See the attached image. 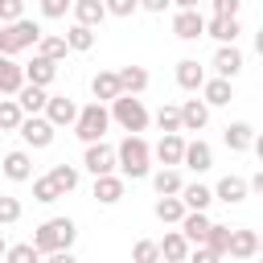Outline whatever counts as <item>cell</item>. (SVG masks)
<instances>
[{
	"label": "cell",
	"instance_id": "obj_43",
	"mask_svg": "<svg viewBox=\"0 0 263 263\" xmlns=\"http://www.w3.org/2000/svg\"><path fill=\"white\" fill-rule=\"evenodd\" d=\"M132 259L136 263H152V259H160V242H136V251H132Z\"/></svg>",
	"mask_w": 263,
	"mask_h": 263
},
{
	"label": "cell",
	"instance_id": "obj_46",
	"mask_svg": "<svg viewBox=\"0 0 263 263\" xmlns=\"http://www.w3.org/2000/svg\"><path fill=\"white\" fill-rule=\"evenodd\" d=\"M238 8H242V0H214L218 16H238Z\"/></svg>",
	"mask_w": 263,
	"mask_h": 263
},
{
	"label": "cell",
	"instance_id": "obj_35",
	"mask_svg": "<svg viewBox=\"0 0 263 263\" xmlns=\"http://www.w3.org/2000/svg\"><path fill=\"white\" fill-rule=\"evenodd\" d=\"M205 247H210V255H214V259H226V247H230V226H218V222H210Z\"/></svg>",
	"mask_w": 263,
	"mask_h": 263
},
{
	"label": "cell",
	"instance_id": "obj_45",
	"mask_svg": "<svg viewBox=\"0 0 263 263\" xmlns=\"http://www.w3.org/2000/svg\"><path fill=\"white\" fill-rule=\"evenodd\" d=\"M103 4H107L111 16H132V12L140 8V0H103Z\"/></svg>",
	"mask_w": 263,
	"mask_h": 263
},
{
	"label": "cell",
	"instance_id": "obj_8",
	"mask_svg": "<svg viewBox=\"0 0 263 263\" xmlns=\"http://www.w3.org/2000/svg\"><path fill=\"white\" fill-rule=\"evenodd\" d=\"M173 33H177L181 41H197V37H205V16H201L197 8H177Z\"/></svg>",
	"mask_w": 263,
	"mask_h": 263
},
{
	"label": "cell",
	"instance_id": "obj_19",
	"mask_svg": "<svg viewBox=\"0 0 263 263\" xmlns=\"http://www.w3.org/2000/svg\"><path fill=\"white\" fill-rule=\"evenodd\" d=\"M226 255H230V259H255V255H259V234H255V230H230Z\"/></svg>",
	"mask_w": 263,
	"mask_h": 263
},
{
	"label": "cell",
	"instance_id": "obj_23",
	"mask_svg": "<svg viewBox=\"0 0 263 263\" xmlns=\"http://www.w3.org/2000/svg\"><path fill=\"white\" fill-rule=\"evenodd\" d=\"M247 193H251V181H242V177H222V181H218V189H214V197H218V201H226V205L247 201Z\"/></svg>",
	"mask_w": 263,
	"mask_h": 263
},
{
	"label": "cell",
	"instance_id": "obj_25",
	"mask_svg": "<svg viewBox=\"0 0 263 263\" xmlns=\"http://www.w3.org/2000/svg\"><path fill=\"white\" fill-rule=\"evenodd\" d=\"M222 140H226V148H230V152H247V148L255 144V127H251V123H242V119H238V123H226Z\"/></svg>",
	"mask_w": 263,
	"mask_h": 263
},
{
	"label": "cell",
	"instance_id": "obj_53",
	"mask_svg": "<svg viewBox=\"0 0 263 263\" xmlns=\"http://www.w3.org/2000/svg\"><path fill=\"white\" fill-rule=\"evenodd\" d=\"M259 259H263V247H259Z\"/></svg>",
	"mask_w": 263,
	"mask_h": 263
},
{
	"label": "cell",
	"instance_id": "obj_13",
	"mask_svg": "<svg viewBox=\"0 0 263 263\" xmlns=\"http://www.w3.org/2000/svg\"><path fill=\"white\" fill-rule=\"evenodd\" d=\"M238 33H242V29H238V16H218V12H214V16L205 21V37H214L218 45L238 41Z\"/></svg>",
	"mask_w": 263,
	"mask_h": 263
},
{
	"label": "cell",
	"instance_id": "obj_44",
	"mask_svg": "<svg viewBox=\"0 0 263 263\" xmlns=\"http://www.w3.org/2000/svg\"><path fill=\"white\" fill-rule=\"evenodd\" d=\"M16 16H25V0H0V25H8Z\"/></svg>",
	"mask_w": 263,
	"mask_h": 263
},
{
	"label": "cell",
	"instance_id": "obj_34",
	"mask_svg": "<svg viewBox=\"0 0 263 263\" xmlns=\"http://www.w3.org/2000/svg\"><path fill=\"white\" fill-rule=\"evenodd\" d=\"M181 201H185L189 210H205V205L214 201V189H205L201 181H193V185H185V189H181Z\"/></svg>",
	"mask_w": 263,
	"mask_h": 263
},
{
	"label": "cell",
	"instance_id": "obj_49",
	"mask_svg": "<svg viewBox=\"0 0 263 263\" xmlns=\"http://www.w3.org/2000/svg\"><path fill=\"white\" fill-rule=\"evenodd\" d=\"M251 148H255V156H259V160H263V132H259V136H255V144H251Z\"/></svg>",
	"mask_w": 263,
	"mask_h": 263
},
{
	"label": "cell",
	"instance_id": "obj_6",
	"mask_svg": "<svg viewBox=\"0 0 263 263\" xmlns=\"http://www.w3.org/2000/svg\"><path fill=\"white\" fill-rule=\"evenodd\" d=\"M53 132H58V127H53L49 115H25L21 127H16V136H21L29 148H49V144H53Z\"/></svg>",
	"mask_w": 263,
	"mask_h": 263
},
{
	"label": "cell",
	"instance_id": "obj_47",
	"mask_svg": "<svg viewBox=\"0 0 263 263\" xmlns=\"http://www.w3.org/2000/svg\"><path fill=\"white\" fill-rule=\"evenodd\" d=\"M168 4H173V0H140V8H144V12H164Z\"/></svg>",
	"mask_w": 263,
	"mask_h": 263
},
{
	"label": "cell",
	"instance_id": "obj_9",
	"mask_svg": "<svg viewBox=\"0 0 263 263\" xmlns=\"http://www.w3.org/2000/svg\"><path fill=\"white\" fill-rule=\"evenodd\" d=\"M45 115L53 119V127H74V119H78V103H74V99H66V95H49Z\"/></svg>",
	"mask_w": 263,
	"mask_h": 263
},
{
	"label": "cell",
	"instance_id": "obj_41",
	"mask_svg": "<svg viewBox=\"0 0 263 263\" xmlns=\"http://www.w3.org/2000/svg\"><path fill=\"white\" fill-rule=\"evenodd\" d=\"M70 8H74V0H41V16L45 21H62Z\"/></svg>",
	"mask_w": 263,
	"mask_h": 263
},
{
	"label": "cell",
	"instance_id": "obj_37",
	"mask_svg": "<svg viewBox=\"0 0 263 263\" xmlns=\"http://www.w3.org/2000/svg\"><path fill=\"white\" fill-rule=\"evenodd\" d=\"M49 177H53V185L62 189V197H66L70 189H78V168H74V164H53Z\"/></svg>",
	"mask_w": 263,
	"mask_h": 263
},
{
	"label": "cell",
	"instance_id": "obj_12",
	"mask_svg": "<svg viewBox=\"0 0 263 263\" xmlns=\"http://www.w3.org/2000/svg\"><path fill=\"white\" fill-rule=\"evenodd\" d=\"M25 82H29L25 78V66L12 62V53H0V95H16Z\"/></svg>",
	"mask_w": 263,
	"mask_h": 263
},
{
	"label": "cell",
	"instance_id": "obj_15",
	"mask_svg": "<svg viewBox=\"0 0 263 263\" xmlns=\"http://www.w3.org/2000/svg\"><path fill=\"white\" fill-rule=\"evenodd\" d=\"M189 251H193V242L185 238V230H168L160 238V259H168V263H185Z\"/></svg>",
	"mask_w": 263,
	"mask_h": 263
},
{
	"label": "cell",
	"instance_id": "obj_14",
	"mask_svg": "<svg viewBox=\"0 0 263 263\" xmlns=\"http://www.w3.org/2000/svg\"><path fill=\"white\" fill-rule=\"evenodd\" d=\"M152 156H156L160 164H181V160H185V140H181V132H164L160 144L152 148Z\"/></svg>",
	"mask_w": 263,
	"mask_h": 263
},
{
	"label": "cell",
	"instance_id": "obj_40",
	"mask_svg": "<svg viewBox=\"0 0 263 263\" xmlns=\"http://www.w3.org/2000/svg\"><path fill=\"white\" fill-rule=\"evenodd\" d=\"M4 259H12V263H29V259H41V251H37V242H21V247H8Z\"/></svg>",
	"mask_w": 263,
	"mask_h": 263
},
{
	"label": "cell",
	"instance_id": "obj_28",
	"mask_svg": "<svg viewBox=\"0 0 263 263\" xmlns=\"http://www.w3.org/2000/svg\"><path fill=\"white\" fill-rule=\"evenodd\" d=\"M16 99H21V107H25V115H41V111H45V103H49V95H45V86H37V82H25V86L16 90Z\"/></svg>",
	"mask_w": 263,
	"mask_h": 263
},
{
	"label": "cell",
	"instance_id": "obj_51",
	"mask_svg": "<svg viewBox=\"0 0 263 263\" xmlns=\"http://www.w3.org/2000/svg\"><path fill=\"white\" fill-rule=\"evenodd\" d=\"M177 8H197V0H173Z\"/></svg>",
	"mask_w": 263,
	"mask_h": 263
},
{
	"label": "cell",
	"instance_id": "obj_54",
	"mask_svg": "<svg viewBox=\"0 0 263 263\" xmlns=\"http://www.w3.org/2000/svg\"><path fill=\"white\" fill-rule=\"evenodd\" d=\"M259 247H263V238H259Z\"/></svg>",
	"mask_w": 263,
	"mask_h": 263
},
{
	"label": "cell",
	"instance_id": "obj_32",
	"mask_svg": "<svg viewBox=\"0 0 263 263\" xmlns=\"http://www.w3.org/2000/svg\"><path fill=\"white\" fill-rule=\"evenodd\" d=\"M25 119V107L21 99H0V132H16Z\"/></svg>",
	"mask_w": 263,
	"mask_h": 263
},
{
	"label": "cell",
	"instance_id": "obj_10",
	"mask_svg": "<svg viewBox=\"0 0 263 263\" xmlns=\"http://www.w3.org/2000/svg\"><path fill=\"white\" fill-rule=\"evenodd\" d=\"M210 123V103L205 99H185L181 103V132H201Z\"/></svg>",
	"mask_w": 263,
	"mask_h": 263
},
{
	"label": "cell",
	"instance_id": "obj_30",
	"mask_svg": "<svg viewBox=\"0 0 263 263\" xmlns=\"http://www.w3.org/2000/svg\"><path fill=\"white\" fill-rule=\"evenodd\" d=\"M152 189H156V193H181V189H185V181H181L177 164H164L160 173H152Z\"/></svg>",
	"mask_w": 263,
	"mask_h": 263
},
{
	"label": "cell",
	"instance_id": "obj_33",
	"mask_svg": "<svg viewBox=\"0 0 263 263\" xmlns=\"http://www.w3.org/2000/svg\"><path fill=\"white\" fill-rule=\"evenodd\" d=\"M66 41H70V49H74V53H86V49L95 45V29H90V25H82V21H74V25H70V33H66Z\"/></svg>",
	"mask_w": 263,
	"mask_h": 263
},
{
	"label": "cell",
	"instance_id": "obj_7",
	"mask_svg": "<svg viewBox=\"0 0 263 263\" xmlns=\"http://www.w3.org/2000/svg\"><path fill=\"white\" fill-rule=\"evenodd\" d=\"M82 164H86V173H90V177H103V173H115V168H119V156H115V148H111V144L95 140V144H86Z\"/></svg>",
	"mask_w": 263,
	"mask_h": 263
},
{
	"label": "cell",
	"instance_id": "obj_22",
	"mask_svg": "<svg viewBox=\"0 0 263 263\" xmlns=\"http://www.w3.org/2000/svg\"><path fill=\"white\" fill-rule=\"evenodd\" d=\"M185 168H193V173H205V168H214V152H210V144L205 140H189L185 144V160H181Z\"/></svg>",
	"mask_w": 263,
	"mask_h": 263
},
{
	"label": "cell",
	"instance_id": "obj_17",
	"mask_svg": "<svg viewBox=\"0 0 263 263\" xmlns=\"http://www.w3.org/2000/svg\"><path fill=\"white\" fill-rule=\"evenodd\" d=\"M90 90H95V99H99V103L119 99V95H123V86H119V70H99V74L90 78Z\"/></svg>",
	"mask_w": 263,
	"mask_h": 263
},
{
	"label": "cell",
	"instance_id": "obj_38",
	"mask_svg": "<svg viewBox=\"0 0 263 263\" xmlns=\"http://www.w3.org/2000/svg\"><path fill=\"white\" fill-rule=\"evenodd\" d=\"M62 197V189L53 185V177L45 173V177H33V201H41V205H49V201H58Z\"/></svg>",
	"mask_w": 263,
	"mask_h": 263
},
{
	"label": "cell",
	"instance_id": "obj_20",
	"mask_svg": "<svg viewBox=\"0 0 263 263\" xmlns=\"http://www.w3.org/2000/svg\"><path fill=\"white\" fill-rule=\"evenodd\" d=\"M25 78H29V82H37V86H49V82L58 78V62H53V58H45V53H33V62L25 66Z\"/></svg>",
	"mask_w": 263,
	"mask_h": 263
},
{
	"label": "cell",
	"instance_id": "obj_11",
	"mask_svg": "<svg viewBox=\"0 0 263 263\" xmlns=\"http://www.w3.org/2000/svg\"><path fill=\"white\" fill-rule=\"evenodd\" d=\"M0 168H4L8 181H33V156H29L25 148H12V152L0 160Z\"/></svg>",
	"mask_w": 263,
	"mask_h": 263
},
{
	"label": "cell",
	"instance_id": "obj_26",
	"mask_svg": "<svg viewBox=\"0 0 263 263\" xmlns=\"http://www.w3.org/2000/svg\"><path fill=\"white\" fill-rule=\"evenodd\" d=\"M181 230H185V238H189L193 247H197V242H205V234H210V218H205V210H185Z\"/></svg>",
	"mask_w": 263,
	"mask_h": 263
},
{
	"label": "cell",
	"instance_id": "obj_48",
	"mask_svg": "<svg viewBox=\"0 0 263 263\" xmlns=\"http://www.w3.org/2000/svg\"><path fill=\"white\" fill-rule=\"evenodd\" d=\"M251 189H255V193H259V197H263V168H259V173H255V177H251Z\"/></svg>",
	"mask_w": 263,
	"mask_h": 263
},
{
	"label": "cell",
	"instance_id": "obj_4",
	"mask_svg": "<svg viewBox=\"0 0 263 263\" xmlns=\"http://www.w3.org/2000/svg\"><path fill=\"white\" fill-rule=\"evenodd\" d=\"M107 127H111V111L95 99V103H86V107H78V119H74V136L82 140V144H95V140H103L107 136Z\"/></svg>",
	"mask_w": 263,
	"mask_h": 263
},
{
	"label": "cell",
	"instance_id": "obj_2",
	"mask_svg": "<svg viewBox=\"0 0 263 263\" xmlns=\"http://www.w3.org/2000/svg\"><path fill=\"white\" fill-rule=\"evenodd\" d=\"M74 238H78V226H74L70 218H49V222H41V226H37V234H33V242H37V251H41V255L70 251V247H74Z\"/></svg>",
	"mask_w": 263,
	"mask_h": 263
},
{
	"label": "cell",
	"instance_id": "obj_21",
	"mask_svg": "<svg viewBox=\"0 0 263 263\" xmlns=\"http://www.w3.org/2000/svg\"><path fill=\"white\" fill-rule=\"evenodd\" d=\"M177 86L181 90H201L205 86V70L197 66V58H181L177 62Z\"/></svg>",
	"mask_w": 263,
	"mask_h": 263
},
{
	"label": "cell",
	"instance_id": "obj_3",
	"mask_svg": "<svg viewBox=\"0 0 263 263\" xmlns=\"http://www.w3.org/2000/svg\"><path fill=\"white\" fill-rule=\"evenodd\" d=\"M41 41V25L37 21H29V16H16V21H8V25H0V53H21V49H29V45H37Z\"/></svg>",
	"mask_w": 263,
	"mask_h": 263
},
{
	"label": "cell",
	"instance_id": "obj_50",
	"mask_svg": "<svg viewBox=\"0 0 263 263\" xmlns=\"http://www.w3.org/2000/svg\"><path fill=\"white\" fill-rule=\"evenodd\" d=\"M255 49H259V58H263V29L255 33Z\"/></svg>",
	"mask_w": 263,
	"mask_h": 263
},
{
	"label": "cell",
	"instance_id": "obj_39",
	"mask_svg": "<svg viewBox=\"0 0 263 263\" xmlns=\"http://www.w3.org/2000/svg\"><path fill=\"white\" fill-rule=\"evenodd\" d=\"M156 127L160 132H181V107H160L156 111Z\"/></svg>",
	"mask_w": 263,
	"mask_h": 263
},
{
	"label": "cell",
	"instance_id": "obj_52",
	"mask_svg": "<svg viewBox=\"0 0 263 263\" xmlns=\"http://www.w3.org/2000/svg\"><path fill=\"white\" fill-rule=\"evenodd\" d=\"M4 251H8V247H4V234H0V259H4Z\"/></svg>",
	"mask_w": 263,
	"mask_h": 263
},
{
	"label": "cell",
	"instance_id": "obj_1",
	"mask_svg": "<svg viewBox=\"0 0 263 263\" xmlns=\"http://www.w3.org/2000/svg\"><path fill=\"white\" fill-rule=\"evenodd\" d=\"M115 156H119V173H123L127 181H140V177L152 173V144H148L140 132H127V136L119 140Z\"/></svg>",
	"mask_w": 263,
	"mask_h": 263
},
{
	"label": "cell",
	"instance_id": "obj_27",
	"mask_svg": "<svg viewBox=\"0 0 263 263\" xmlns=\"http://www.w3.org/2000/svg\"><path fill=\"white\" fill-rule=\"evenodd\" d=\"M201 95H205V103L210 107H226L230 99H234V86H230V78H205V86H201Z\"/></svg>",
	"mask_w": 263,
	"mask_h": 263
},
{
	"label": "cell",
	"instance_id": "obj_5",
	"mask_svg": "<svg viewBox=\"0 0 263 263\" xmlns=\"http://www.w3.org/2000/svg\"><path fill=\"white\" fill-rule=\"evenodd\" d=\"M111 119L123 127V132H144L148 127V107L136 99V95H119V99H111Z\"/></svg>",
	"mask_w": 263,
	"mask_h": 263
},
{
	"label": "cell",
	"instance_id": "obj_29",
	"mask_svg": "<svg viewBox=\"0 0 263 263\" xmlns=\"http://www.w3.org/2000/svg\"><path fill=\"white\" fill-rule=\"evenodd\" d=\"M103 16H111L103 0H74V21H82V25L95 29V25H103Z\"/></svg>",
	"mask_w": 263,
	"mask_h": 263
},
{
	"label": "cell",
	"instance_id": "obj_31",
	"mask_svg": "<svg viewBox=\"0 0 263 263\" xmlns=\"http://www.w3.org/2000/svg\"><path fill=\"white\" fill-rule=\"evenodd\" d=\"M119 86H123V95H140L148 86V70L144 66H123L119 70Z\"/></svg>",
	"mask_w": 263,
	"mask_h": 263
},
{
	"label": "cell",
	"instance_id": "obj_36",
	"mask_svg": "<svg viewBox=\"0 0 263 263\" xmlns=\"http://www.w3.org/2000/svg\"><path fill=\"white\" fill-rule=\"evenodd\" d=\"M37 53H45V58L62 62V58L70 53V41H66V37H49V33H41V41H37Z\"/></svg>",
	"mask_w": 263,
	"mask_h": 263
},
{
	"label": "cell",
	"instance_id": "obj_42",
	"mask_svg": "<svg viewBox=\"0 0 263 263\" xmlns=\"http://www.w3.org/2000/svg\"><path fill=\"white\" fill-rule=\"evenodd\" d=\"M21 222V201L16 197H0V226H12Z\"/></svg>",
	"mask_w": 263,
	"mask_h": 263
},
{
	"label": "cell",
	"instance_id": "obj_16",
	"mask_svg": "<svg viewBox=\"0 0 263 263\" xmlns=\"http://www.w3.org/2000/svg\"><path fill=\"white\" fill-rule=\"evenodd\" d=\"M214 70H218L222 78H238V74H242V53H238L234 41H230V45H218V53H214Z\"/></svg>",
	"mask_w": 263,
	"mask_h": 263
},
{
	"label": "cell",
	"instance_id": "obj_24",
	"mask_svg": "<svg viewBox=\"0 0 263 263\" xmlns=\"http://www.w3.org/2000/svg\"><path fill=\"white\" fill-rule=\"evenodd\" d=\"M185 210H189V205L181 201V193H160V197H156V205H152V214H156L160 222H177V226H181Z\"/></svg>",
	"mask_w": 263,
	"mask_h": 263
},
{
	"label": "cell",
	"instance_id": "obj_18",
	"mask_svg": "<svg viewBox=\"0 0 263 263\" xmlns=\"http://www.w3.org/2000/svg\"><path fill=\"white\" fill-rule=\"evenodd\" d=\"M123 173H103V177H95V197L103 201V205H115L119 197H123Z\"/></svg>",
	"mask_w": 263,
	"mask_h": 263
}]
</instances>
